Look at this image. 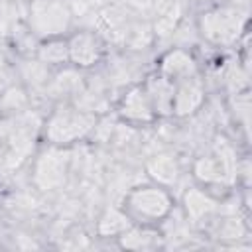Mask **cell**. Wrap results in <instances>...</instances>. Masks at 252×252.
<instances>
[{
	"mask_svg": "<svg viewBox=\"0 0 252 252\" xmlns=\"http://www.w3.org/2000/svg\"><path fill=\"white\" fill-rule=\"evenodd\" d=\"M98 124V116L79 108L71 100H61L47 114L41 126V136L45 144L71 148L83 140H87Z\"/></svg>",
	"mask_w": 252,
	"mask_h": 252,
	"instance_id": "1",
	"label": "cell"
},
{
	"mask_svg": "<svg viewBox=\"0 0 252 252\" xmlns=\"http://www.w3.org/2000/svg\"><path fill=\"white\" fill-rule=\"evenodd\" d=\"M197 33L213 47L238 45L248 33V14L240 6H213L197 16Z\"/></svg>",
	"mask_w": 252,
	"mask_h": 252,
	"instance_id": "2",
	"label": "cell"
},
{
	"mask_svg": "<svg viewBox=\"0 0 252 252\" xmlns=\"http://www.w3.org/2000/svg\"><path fill=\"white\" fill-rule=\"evenodd\" d=\"M124 213L136 224H152L159 226L165 222L175 211V197L171 189L161 187L154 181L134 185L122 199Z\"/></svg>",
	"mask_w": 252,
	"mask_h": 252,
	"instance_id": "3",
	"label": "cell"
},
{
	"mask_svg": "<svg viewBox=\"0 0 252 252\" xmlns=\"http://www.w3.org/2000/svg\"><path fill=\"white\" fill-rule=\"evenodd\" d=\"M236 152L226 142H217L211 152L195 158L191 173L197 185L213 193V189H226L236 183Z\"/></svg>",
	"mask_w": 252,
	"mask_h": 252,
	"instance_id": "4",
	"label": "cell"
},
{
	"mask_svg": "<svg viewBox=\"0 0 252 252\" xmlns=\"http://www.w3.org/2000/svg\"><path fill=\"white\" fill-rule=\"evenodd\" d=\"M73 26V12L65 0H32L28 8V30L39 41L67 35Z\"/></svg>",
	"mask_w": 252,
	"mask_h": 252,
	"instance_id": "5",
	"label": "cell"
},
{
	"mask_svg": "<svg viewBox=\"0 0 252 252\" xmlns=\"http://www.w3.org/2000/svg\"><path fill=\"white\" fill-rule=\"evenodd\" d=\"M69 173V148L47 144L35 158L32 167V183L39 191L61 189Z\"/></svg>",
	"mask_w": 252,
	"mask_h": 252,
	"instance_id": "6",
	"label": "cell"
},
{
	"mask_svg": "<svg viewBox=\"0 0 252 252\" xmlns=\"http://www.w3.org/2000/svg\"><path fill=\"white\" fill-rule=\"evenodd\" d=\"M69 65L79 71H91L102 63L106 55V41L93 30H75L67 33Z\"/></svg>",
	"mask_w": 252,
	"mask_h": 252,
	"instance_id": "7",
	"label": "cell"
},
{
	"mask_svg": "<svg viewBox=\"0 0 252 252\" xmlns=\"http://www.w3.org/2000/svg\"><path fill=\"white\" fill-rule=\"evenodd\" d=\"M116 116L122 124L130 128L150 126L158 120L142 83H136L124 89V93L116 100Z\"/></svg>",
	"mask_w": 252,
	"mask_h": 252,
	"instance_id": "8",
	"label": "cell"
},
{
	"mask_svg": "<svg viewBox=\"0 0 252 252\" xmlns=\"http://www.w3.org/2000/svg\"><path fill=\"white\" fill-rule=\"evenodd\" d=\"M181 211L189 224L193 226H205L213 222L220 213L219 199L205 187L195 185L189 187L181 197Z\"/></svg>",
	"mask_w": 252,
	"mask_h": 252,
	"instance_id": "9",
	"label": "cell"
},
{
	"mask_svg": "<svg viewBox=\"0 0 252 252\" xmlns=\"http://www.w3.org/2000/svg\"><path fill=\"white\" fill-rule=\"evenodd\" d=\"M207 102V85L201 79V75L183 79L175 83L173 93V112L171 118H189L197 114Z\"/></svg>",
	"mask_w": 252,
	"mask_h": 252,
	"instance_id": "10",
	"label": "cell"
},
{
	"mask_svg": "<svg viewBox=\"0 0 252 252\" xmlns=\"http://www.w3.org/2000/svg\"><path fill=\"white\" fill-rule=\"evenodd\" d=\"M156 71L159 75H163L165 79L173 81V83L195 77V75H201L199 73V61L193 55V51L187 49V47H169V49H165L156 61Z\"/></svg>",
	"mask_w": 252,
	"mask_h": 252,
	"instance_id": "11",
	"label": "cell"
},
{
	"mask_svg": "<svg viewBox=\"0 0 252 252\" xmlns=\"http://www.w3.org/2000/svg\"><path fill=\"white\" fill-rule=\"evenodd\" d=\"M142 87L154 106V112L158 118H171L173 112V93H175V83L159 75L158 71L150 73L144 81Z\"/></svg>",
	"mask_w": 252,
	"mask_h": 252,
	"instance_id": "12",
	"label": "cell"
},
{
	"mask_svg": "<svg viewBox=\"0 0 252 252\" xmlns=\"http://www.w3.org/2000/svg\"><path fill=\"white\" fill-rule=\"evenodd\" d=\"M146 173H148L150 181L171 189L181 179V165H179V159L173 154L159 152V154H154L146 161Z\"/></svg>",
	"mask_w": 252,
	"mask_h": 252,
	"instance_id": "13",
	"label": "cell"
},
{
	"mask_svg": "<svg viewBox=\"0 0 252 252\" xmlns=\"http://www.w3.org/2000/svg\"><path fill=\"white\" fill-rule=\"evenodd\" d=\"M116 242L124 250H156L163 242V232L159 230V226L132 222L116 238Z\"/></svg>",
	"mask_w": 252,
	"mask_h": 252,
	"instance_id": "14",
	"label": "cell"
},
{
	"mask_svg": "<svg viewBox=\"0 0 252 252\" xmlns=\"http://www.w3.org/2000/svg\"><path fill=\"white\" fill-rule=\"evenodd\" d=\"M85 87V81H83V71L67 65V67H61L57 71L51 73V79L45 87V91H49L53 96L61 100H73Z\"/></svg>",
	"mask_w": 252,
	"mask_h": 252,
	"instance_id": "15",
	"label": "cell"
},
{
	"mask_svg": "<svg viewBox=\"0 0 252 252\" xmlns=\"http://www.w3.org/2000/svg\"><path fill=\"white\" fill-rule=\"evenodd\" d=\"M33 57L45 65L49 71H57L69 65V49H67V35L45 37L35 43Z\"/></svg>",
	"mask_w": 252,
	"mask_h": 252,
	"instance_id": "16",
	"label": "cell"
},
{
	"mask_svg": "<svg viewBox=\"0 0 252 252\" xmlns=\"http://www.w3.org/2000/svg\"><path fill=\"white\" fill-rule=\"evenodd\" d=\"M132 224L130 217L124 213V209L118 205V207H106L98 220H96V234L102 236V238H118L128 226Z\"/></svg>",
	"mask_w": 252,
	"mask_h": 252,
	"instance_id": "17",
	"label": "cell"
},
{
	"mask_svg": "<svg viewBox=\"0 0 252 252\" xmlns=\"http://www.w3.org/2000/svg\"><path fill=\"white\" fill-rule=\"evenodd\" d=\"M30 104V94L24 85H10L0 93V114L16 116L26 112Z\"/></svg>",
	"mask_w": 252,
	"mask_h": 252,
	"instance_id": "18",
	"label": "cell"
},
{
	"mask_svg": "<svg viewBox=\"0 0 252 252\" xmlns=\"http://www.w3.org/2000/svg\"><path fill=\"white\" fill-rule=\"evenodd\" d=\"M211 224H215V236L226 242H238L248 234V226L240 217H217Z\"/></svg>",
	"mask_w": 252,
	"mask_h": 252,
	"instance_id": "19",
	"label": "cell"
},
{
	"mask_svg": "<svg viewBox=\"0 0 252 252\" xmlns=\"http://www.w3.org/2000/svg\"><path fill=\"white\" fill-rule=\"evenodd\" d=\"M51 73L45 65H41L35 57L32 59H26L24 61V67H22V79L24 83H32V87H47L49 79H51Z\"/></svg>",
	"mask_w": 252,
	"mask_h": 252,
	"instance_id": "20",
	"label": "cell"
},
{
	"mask_svg": "<svg viewBox=\"0 0 252 252\" xmlns=\"http://www.w3.org/2000/svg\"><path fill=\"white\" fill-rule=\"evenodd\" d=\"M230 112H232L234 122L244 132H248V120H250V94H248V89L230 94Z\"/></svg>",
	"mask_w": 252,
	"mask_h": 252,
	"instance_id": "21",
	"label": "cell"
},
{
	"mask_svg": "<svg viewBox=\"0 0 252 252\" xmlns=\"http://www.w3.org/2000/svg\"><path fill=\"white\" fill-rule=\"evenodd\" d=\"M0 120H2V118H0Z\"/></svg>",
	"mask_w": 252,
	"mask_h": 252,
	"instance_id": "22",
	"label": "cell"
}]
</instances>
